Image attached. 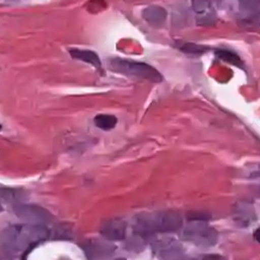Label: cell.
Returning <instances> with one entry per match:
<instances>
[{"mask_svg":"<svg viewBox=\"0 0 260 260\" xmlns=\"http://www.w3.org/2000/svg\"><path fill=\"white\" fill-rule=\"evenodd\" d=\"M49 235V230L43 225H16L0 233V246L11 254L27 253Z\"/></svg>","mask_w":260,"mask_h":260,"instance_id":"obj_1","label":"cell"},{"mask_svg":"<svg viewBox=\"0 0 260 260\" xmlns=\"http://www.w3.org/2000/svg\"><path fill=\"white\" fill-rule=\"evenodd\" d=\"M181 226L180 214L173 210L142 213L136 216L134 222V230L141 235L173 232L180 229Z\"/></svg>","mask_w":260,"mask_h":260,"instance_id":"obj_2","label":"cell"},{"mask_svg":"<svg viewBox=\"0 0 260 260\" xmlns=\"http://www.w3.org/2000/svg\"><path fill=\"white\" fill-rule=\"evenodd\" d=\"M108 66L112 71L129 77L145 79L156 83L161 82L164 79L162 75L154 67L145 62L114 57L108 60Z\"/></svg>","mask_w":260,"mask_h":260,"instance_id":"obj_3","label":"cell"},{"mask_svg":"<svg viewBox=\"0 0 260 260\" xmlns=\"http://www.w3.org/2000/svg\"><path fill=\"white\" fill-rule=\"evenodd\" d=\"M185 241L200 247H212L218 242L216 231L202 222L188 225L182 233Z\"/></svg>","mask_w":260,"mask_h":260,"instance_id":"obj_4","label":"cell"},{"mask_svg":"<svg viewBox=\"0 0 260 260\" xmlns=\"http://www.w3.org/2000/svg\"><path fill=\"white\" fill-rule=\"evenodd\" d=\"M14 211L20 219L37 225L46 224L51 221V214L44 208L31 204H16Z\"/></svg>","mask_w":260,"mask_h":260,"instance_id":"obj_5","label":"cell"},{"mask_svg":"<svg viewBox=\"0 0 260 260\" xmlns=\"http://www.w3.org/2000/svg\"><path fill=\"white\" fill-rule=\"evenodd\" d=\"M152 249L160 260H181L183 258L181 245L172 238H162L154 242Z\"/></svg>","mask_w":260,"mask_h":260,"instance_id":"obj_6","label":"cell"},{"mask_svg":"<svg viewBox=\"0 0 260 260\" xmlns=\"http://www.w3.org/2000/svg\"><path fill=\"white\" fill-rule=\"evenodd\" d=\"M220 0H191L192 9L200 25H212L216 19V6Z\"/></svg>","mask_w":260,"mask_h":260,"instance_id":"obj_7","label":"cell"},{"mask_svg":"<svg viewBox=\"0 0 260 260\" xmlns=\"http://www.w3.org/2000/svg\"><path fill=\"white\" fill-rule=\"evenodd\" d=\"M126 228L122 219H110L101 225L100 232L108 241H122L126 235Z\"/></svg>","mask_w":260,"mask_h":260,"instance_id":"obj_8","label":"cell"},{"mask_svg":"<svg viewBox=\"0 0 260 260\" xmlns=\"http://www.w3.org/2000/svg\"><path fill=\"white\" fill-rule=\"evenodd\" d=\"M69 54L72 58L90 63L94 66L97 70H102V62L100 60V57L95 51L88 50V49H77V48H71L69 49Z\"/></svg>","mask_w":260,"mask_h":260,"instance_id":"obj_9","label":"cell"},{"mask_svg":"<svg viewBox=\"0 0 260 260\" xmlns=\"http://www.w3.org/2000/svg\"><path fill=\"white\" fill-rule=\"evenodd\" d=\"M143 17L151 26L159 27L166 22L167 12L160 7L152 6L144 10Z\"/></svg>","mask_w":260,"mask_h":260,"instance_id":"obj_10","label":"cell"},{"mask_svg":"<svg viewBox=\"0 0 260 260\" xmlns=\"http://www.w3.org/2000/svg\"><path fill=\"white\" fill-rule=\"evenodd\" d=\"M94 123L96 127H98L101 130H104V132H110V130H113L117 123L118 119L113 116V115H97L94 119Z\"/></svg>","mask_w":260,"mask_h":260,"instance_id":"obj_11","label":"cell"},{"mask_svg":"<svg viewBox=\"0 0 260 260\" xmlns=\"http://www.w3.org/2000/svg\"><path fill=\"white\" fill-rule=\"evenodd\" d=\"M242 12L249 16H256L260 12V0H237Z\"/></svg>","mask_w":260,"mask_h":260,"instance_id":"obj_12","label":"cell"},{"mask_svg":"<svg viewBox=\"0 0 260 260\" xmlns=\"http://www.w3.org/2000/svg\"><path fill=\"white\" fill-rule=\"evenodd\" d=\"M187 219L189 221H194V222H204V221H208L210 219V214L207 212H203V211H189L187 213Z\"/></svg>","mask_w":260,"mask_h":260,"instance_id":"obj_13","label":"cell"},{"mask_svg":"<svg viewBox=\"0 0 260 260\" xmlns=\"http://www.w3.org/2000/svg\"><path fill=\"white\" fill-rule=\"evenodd\" d=\"M216 54H218L221 58H223L224 60L226 61H229L233 64H238L237 62L241 61V59L238 58L235 54H233L232 52H229V51H226V50H219L218 52H216Z\"/></svg>","mask_w":260,"mask_h":260,"instance_id":"obj_14","label":"cell"},{"mask_svg":"<svg viewBox=\"0 0 260 260\" xmlns=\"http://www.w3.org/2000/svg\"><path fill=\"white\" fill-rule=\"evenodd\" d=\"M182 51H185L187 53H196L203 51V48L200 46H194L193 44H189V43H185L182 47H179Z\"/></svg>","mask_w":260,"mask_h":260,"instance_id":"obj_15","label":"cell"},{"mask_svg":"<svg viewBox=\"0 0 260 260\" xmlns=\"http://www.w3.org/2000/svg\"><path fill=\"white\" fill-rule=\"evenodd\" d=\"M203 260H227L224 256L222 255H218V254H209L206 255Z\"/></svg>","mask_w":260,"mask_h":260,"instance_id":"obj_16","label":"cell"},{"mask_svg":"<svg viewBox=\"0 0 260 260\" xmlns=\"http://www.w3.org/2000/svg\"><path fill=\"white\" fill-rule=\"evenodd\" d=\"M254 237H255V240L260 244V228H259V229H257V230L255 231V233H254Z\"/></svg>","mask_w":260,"mask_h":260,"instance_id":"obj_17","label":"cell"},{"mask_svg":"<svg viewBox=\"0 0 260 260\" xmlns=\"http://www.w3.org/2000/svg\"><path fill=\"white\" fill-rule=\"evenodd\" d=\"M3 129V125L2 124H0V130H2Z\"/></svg>","mask_w":260,"mask_h":260,"instance_id":"obj_18","label":"cell"},{"mask_svg":"<svg viewBox=\"0 0 260 260\" xmlns=\"http://www.w3.org/2000/svg\"><path fill=\"white\" fill-rule=\"evenodd\" d=\"M11 2H18V0H11Z\"/></svg>","mask_w":260,"mask_h":260,"instance_id":"obj_19","label":"cell"},{"mask_svg":"<svg viewBox=\"0 0 260 260\" xmlns=\"http://www.w3.org/2000/svg\"><path fill=\"white\" fill-rule=\"evenodd\" d=\"M116 260H125V259H116Z\"/></svg>","mask_w":260,"mask_h":260,"instance_id":"obj_20","label":"cell"},{"mask_svg":"<svg viewBox=\"0 0 260 260\" xmlns=\"http://www.w3.org/2000/svg\"><path fill=\"white\" fill-rule=\"evenodd\" d=\"M0 211H2V206H0Z\"/></svg>","mask_w":260,"mask_h":260,"instance_id":"obj_21","label":"cell"}]
</instances>
